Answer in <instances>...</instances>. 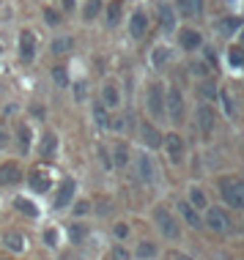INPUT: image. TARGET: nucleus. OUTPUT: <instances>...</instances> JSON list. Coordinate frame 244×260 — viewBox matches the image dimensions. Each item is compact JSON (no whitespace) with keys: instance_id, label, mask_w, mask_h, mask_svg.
<instances>
[{"instance_id":"obj_1","label":"nucleus","mask_w":244,"mask_h":260,"mask_svg":"<svg viewBox=\"0 0 244 260\" xmlns=\"http://www.w3.org/2000/svg\"><path fill=\"white\" fill-rule=\"evenodd\" d=\"M220 194H222L228 208L244 211V181L241 178H233V175L220 178Z\"/></svg>"},{"instance_id":"obj_2","label":"nucleus","mask_w":244,"mask_h":260,"mask_svg":"<svg viewBox=\"0 0 244 260\" xmlns=\"http://www.w3.org/2000/svg\"><path fill=\"white\" fill-rule=\"evenodd\" d=\"M154 224L159 228V233H162L167 241H178L181 238V222L176 219V214H170L165 206L154 208Z\"/></svg>"},{"instance_id":"obj_3","label":"nucleus","mask_w":244,"mask_h":260,"mask_svg":"<svg viewBox=\"0 0 244 260\" xmlns=\"http://www.w3.org/2000/svg\"><path fill=\"white\" fill-rule=\"evenodd\" d=\"M145 110L151 118H165V85L162 82H151L145 88Z\"/></svg>"},{"instance_id":"obj_4","label":"nucleus","mask_w":244,"mask_h":260,"mask_svg":"<svg viewBox=\"0 0 244 260\" xmlns=\"http://www.w3.org/2000/svg\"><path fill=\"white\" fill-rule=\"evenodd\" d=\"M195 126H198L200 137H211L214 129H217V115H214V107L206 102H200L195 107Z\"/></svg>"},{"instance_id":"obj_5","label":"nucleus","mask_w":244,"mask_h":260,"mask_svg":"<svg viewBox=\"0 0 244 260\" xmlns=\"http://www.w3.org/2000/svg\"><path fill=\"white\" fill-rule=\"evenodd\" d=\"M135 173H137V178L143 181V184H157V178H159V170H157V161H154V156L151 153H145V151H140L135 156Z\"/></svg>"},{"instance_id":"obj_6","label":"nucleus","mask_w":244,"mask_h":260,"mask_svg":"<svg viewBox=\"0 0 244 260\" xmlns=\"http://www.w3.org/2000/svg\"><path fill=\"white\" fill-rule=\"evenodd\" d=\"M162 148L167 153V159H170V165H181L187 156V143L184 137L178 135V132H167V135L162 137Z\"/></svg>"},{"instance_id":"obj_7","label":"nucleus","mask_w":244,"mask_h":260,"mask_svg":"<svg viewBox=\"0 0 244 260\" xmlns=\"http://www.w3.org/2000/svg\"><path fill=\"white\" fill-rule=\"evenodd\" d=\"M165 115H170L173 123H178L184 118V93L176 85L165 88Z\"/></svg>"},{"instance_id":"obj_8","label":"nucleus","mask_w":244,"mask_h":260,"mask_svg":"<svg viewBox=\"0 0 244 260\" xmlns=\"http://www.w3.org/2000/svg\"><path fill=\"white\" fill-rule=\"evenodd\" d=\"M203 224L208 230H214V233H228L231 230V216L225 214V208H220V206H208L206 208V219Z\"/></svg>"},{"instance_id":"obj_9","label":"nucleus","mask_w":244,"mask_h":260,"mask_svg":"<svg viewBox=\"0 0 244 260\" xmlns=\"http://www.w3.org/2000/svg\"><path fill=\"white\" fill-rule=\"evenodd\" d=\"M74 194H77V181L74 178H64L58 186V192H55V208H69L74 203Z\"/></svg>"},{"instance_id":"obj_10","label":"nucleus","mask_w":244,"mask_h":260,"mask_svg":"<svg viewBox=\"0 0 244 260\" xmlns=\"http://www.w3.org/2000/svg\"><path fill=\"white\" fill-rule=\"evenodd\" d=\"M17 47H19V58L30 63L33 58H36V33L33 30H19V39H17Z\"/></svg>"},{"instance_id":"obj_11","label":"nucleus","mask_w":244,"mask_h":260,"mask_svg":"<svg viewBox=\"0 0 244 260\" xmlns=\"http://www.w3.org/2000/svg\"><path fill=\"white\" fill-rule=\"evenodd\" d=\"M22 167L17 165V161H3L0 165V186H14L22 181Z\"/></svg>"},{"instance_id":"obj_12","label":"nucleus","mask_w":244,"mask_h":260,"mask_svg":"<svg viewBox=\"0 0 244 260\" xmlns=\"http://www.w3.org/2000/svg\"><path fill=\"white\" fill-rule=\"evenodd\" d=\"M137 129H140V137H143V143L148 145V148H159L162 145V132H159V126H154L151 121H140L137 123Z\"/></svg>"},{"instance_id":"obj_13","label":"nucleus","mask_w":244,"mask_h":260,"mask_svg":"<svg viewBox=\"0 0 244 260\" xmlns=\"http://www.w3.org/2000/svg\"><path fill=\"white\" fill-rule=\"evenodd\" d=\"M178 44H181L184 52H195V50H200V44H203V36H200L195 27H181L178 30Z\"/></svg>"},{"instance_id":"obj_14","label":"nucleus","mask_w":244,"mask_h":260,"mask_svg":"<svg viewBox=\"0 0 244 260\" xmlns=\"http://www.w3.org/2000/svg\"><path fill=\"white\" fill-rule=\"evenodd\" d=\"M145 33H148V14L137 9V11L129 17V36L140 41V39L145 36Z\"/></svg>"},{"instance_id":"obj_15","label":"nucleus","mask_w":244,"mask_h":260,"mask_svg":"<svg viewBox=\"0 0 244 260\" xmlns=\"http://www.w3.org/2000/svg\"><path fill=\"white\" fill-rule=\"evenodd\" d=\"M178 216H181L178 222L190 224L192 230H200V228H203V219H200V211H198V208H192L187 200H184V203H178Z\"/></svg>"},{"instance_id":"obj_16","label":"nucleus","mask_w":244,"mask_h":260,"mask_svg":"<svg viewBox=\"0 0 244 260\" xmlns=\"http://www.w3.org/2000/svg\"><path fill=\"white\" fill-rule=\"evenodd\" d=\"M107 110H118L121 107V88L115 82H104L102 85V99H99Z\"/></svg>"},{"instance_id":"obj_17","label":"nucleus","mask_w":244,"mask_h":260,"mask_svg":"<svg viewBox=\"0 0 244 260\" xmlns=\"http://www.w3.org/2000/svg\"><path fill=\"white\" fill-rule=\"evenodd\" d=\"M3 244H6V249L17 252V255H22V252L27 249V241H25V236L19 233V230H6Z\"/></svg>"},{"instance_id":"obj_18","label":"nucleus","mask_w":244,"mask_h":260,"mask_svg":"<svg viewBox=\"0 0 244 260\" xmlns=\"http://www.w3.org/2000/svg\"><path fill=\"white\" fill-rule=\"evenodd\" d=\"M90 118H94V123H96V129H99V132L110 129V110L104 107L102 102H94V107H90Z\"/></svg>"},{"instance_id":"obj_19","label":"nucleus","mask_w":244,"mask_h":260,"mask_svg":"<svg viewBox=\"0 0 244 260\" xmlns=\"http://www.w3.org/2000/svg\"><path fill=\"white\" fill-rule=\"evenodd\" d=\"M110 165L113 167H127L129 165V145L124 143V140H118L113 145V151H110Z\"/></svg>"},{"instance_id":"obj_20","label":"nucleus","mask_w":244,"mask_h":260,"mask_svg":"<svg viewBox=\"0 0 244 260\" xmlns=\"http://www.w3.org/2000/svg\"><path fill=\"white\" fill-rule=\"evenodd\" d=\"M27 184H30L33 192L44 194V192H50V175H47L44 170H33L30 175H27Z\"/></svg>"},{"instance_id":"obj_21","label":"nucleus","mask_w":244,"mask_h":260,"mask_svg":"<svg viewBox=\"0 0 244 260\" xmlns=\"http://www.w3.org/2000/svg\"><path fill=\"white\" fill-rule=\"evenodd\" d=\"M121 14H124V0H110V6L104 9V22H107V27H115L121 22Z\"/></svg>"},{"instance_id":"obj_22","label":"nucleus","mask_w":244,"mask_h":260,"mask_svg":"<svg viewBox=\"0 0 244 260\" xmlns=\"http://www.w3.org/2000/svg\"><path fill=\"white\" fill-rule=\"evenodd\" d=\"M55 151H58V135H55V132H47V135L41 137L39 153H41V159H52Z\"/></svg>"},{"instance_id":"obj_23","label":"nucleus","mask_w":244,"mask_h":260,"mask_svg":"<svg viewBox=\"0 0 244 260\" xmlns=\"http://www.w3.org/2000/svg\"><path fill=\"white\" fill-rule=\"evenodd\" d=\"M157 11H159V22H162L165 30H173V27H176V11H173L167 3H159Z\"/></svg>"},{"instance_id":"obj_24","label":"nucleus","mask_w":244,"mask_h":260,"mask_svg":"<svg viewBox=\"0 0 244 260\" xmlns=\"http://www.w3.org/2000/svg\"><path fill=\"white\" fill-rule=\"evenodd\" d=\"M17 143H19V151L27 153V148H30V143H33V129L27 123L17 126Z\"/></svg>"},{"instance_id":"obj_25","label":"nucleus","mask_w":244,"mask_h":260,"mask_svg":"<svg viewBox=\"0 0 244 260\" xmlns=\"http://www.w3.org/2000/svg\"><path fill=\"white\" fill-rule=\"evenodd\" d=\"M187 198H190L187 203H190L192 208H198V211L208 208V198H206V192H203V189H200V186H192V189H190V194H187Z\"/></svg>"},{"instance_id":"obj_26","label":"nucleus","mask_w":244,"mask_h":260,"mask_svg":"<svg viewBox=\"0 0 244 260\" xmlns=\"http://www.w3.org/2000/svg\"><path fill=\"white\" fill-rule=\"evenodd\" d=\"M167 63H170V50H167L165 44L154 47V52H151V66H154V69H165Z\"/></svg>"},{"instance_id":"obj_27","label":"nucleus","mask_w":244,"mask_h":260,"mask_svg":"<svg viewBox=\"0 0 244 260\" xmlns=\"http://www.w3.org/2000/svg\"><path fill=\"white\" fill-rule=\"evenodd\" d=\"M72 47H74V39L72 36H58V39H52L50 52L52 55H66V52H72Z\"/></svg>"},{"instance_id":"obj_28","label":"nucleus","mask_w":244,"mask_h":260,"mask_svg":"<svg viewBox=\"0 0 244 260\" xmlns=\"http://www.w3.org/2000/svg\"><path fill=\"white\" fill-rule=\"evenodd\" d=\"M14 208L19 211V214H27V216H33L36 219L39 216V206L33 200H25V198H14Z\"/></svg>"},{"instance_id":"obj_29","label":"nucleus","mask_w":244,"mask_h":260,"mask_svg":"<svg viewBox=\"0 0 244 260\" xmlns=\"http://www.w3.org/2000/svg\"><path fill=\"white\" fill-rule=\"evenodd\" d=\"M85 238H88V228H85V224H80V222L69 224V241H72V244H82Z\"/></svg>"},{"instance_id":"obj_30","label":"nucleus","mask_w":244,"mask_h":260,"mask_svg":"<svg viewBox=\"0 0 244 260\" xmlns=\"http://www.w3.org/2000/svg\"><path fill=\"white\" fill-rule=\"evenodd\" d=\"M135 255H137V260L157 257V244L154 241H140V244H137V249H135Z\"/></svg>"},{"instance_id":"obj_31","label":"nucleus","mask_w":244,"mask_h":260,"mask_svg":"<svg viewBox=\"0 0 244 260\" xmlns=\"http://www.w3.org/2000/svg\"><path fill=\"white\" fill-rule=\"evenodd\" d=\"M102 11H104L102 0H88V3H85V11H82V19H85V22H94V19L99 17Z\"/></svg>"},{"instance_id":"obj_32","label":"nucleus","mask_w":244,"mask_h":260,"mask_svg":"<svg viewBox=\"0 0 244 260\" xmlns=\"http://www.w3.org/2000/svg\"><path fill=\"white\" fill-rule=\"evenodd\" d=\"M241 27V19L239 17H225V19H220V33H225V36H231L233 30H239Z\"/></svg>"},{"instance_id":"obj_33","label":"nucleus","mask_w":244,"mask_h":260,"mask_svg":"<svg viewBox=\"0 0 244 260\" xmlns=\"http://www.w3.org/2000/svg\"><path fill=\"white\" fill-rule=\"evenodd\" d=\"M110 260H132V252L124 247V244H115V247L110 249Z\"/></svg>"},{"instance_id":"obj_34","label":"nucleus","mask_w":244,"mask_h":260,"mask_svg":"<svg viewBox=\"0 0 244 260\" xmlns=\"http://www.w3.org/2000/svg\"><path fill=\"white\" fill-rule=\"evenodd\" d=\"M52 80L58 82V88H69V74H66L64 66H55L52 69Z\"/></svg>"},{"instance_id":"obj_35","label":"nucleus","mask_w":244,"mask_h":260,"mask_svg":"<svg viewBox=\"0 0 244 260\" xmlns=\"http://www.w3.org/2000/svg\"><path fill=\"white\" fill-rule=\"evenodd\" d=\"M176 9L181 11V17H195V6H192V0H176Z\"/></svg>"},{"instance_id":"obj_36","label":"nucleus","mask_w":244,"mask_h":260,"mask_svg":"<svg viewBox=\"0 0 244 260\" xmlns=\"http://www.w3.org/2000/svg\"><path fill=\"white\" fill-rule=\"evenodd\" d=\"M217 96H220V102H222V107H225L228 115H236V110H233V102H231V96H228V90H217Z\"/></svg>"},{"instance_id":"obj_37","label":"nucleus","mask_w":244,"mask_h":260,"mask_svg":"<svg viewBox=\"0 0 244 260\" xmlns=\"http://www.w3.org/2000/svg\"><path fill=\"white\" fill-rule=\"evenodd\" d=\"M228 60H231L233 69H241L244 66V50H231L228 52Z\"/></svg>"},{"instance_id":"obj_38","label":"nucleus","mask_w":244,"mask_h":260,"mask_svg":"<svg viewBox=\"0 0 244 260\" xmlns=\"http://www.w3.org/2000/svg\"><path fill=\"white\" fill-rule=\"evenodd\" d=\"M44 22L50 25V27H55V25H60V14L55 11V9H50V6H47V9H44Z\"/></svg>"},{"instance_id":"obj_39","label":"nucleus","mask_w":244,"mask_h":260,"mask_svg":"<svg viewBox=\"0 0 244 260\" xmlns=\"http://www.w3.org/2000/svg\"><path fill=\"white\" fill-rule=\"evenodd\" d=\"M44 244H47V247H58V230H55V228H47L44 230Z\"/></svg>"},{"instance_id":"obj_40","label":"nucleus","mask_w":244,"mask_h":260,"mask_svg":"<svg viewBox=\"0 0 244 260\" xmlns=\"http://www.w3.org/2000/svg\"><path fill=\"white\" fill-rule=\"evenodd\" d=\"M9 140H11L9 129H6V123H0V151H6V145H9Z\"/></svg>"},{"instance_id":"obj_41","label":"nucleus","mask_w":244,"mask_h":260,"mask_svg":"<svg viewBox=\"0 0 244 260\" xmlns=\"http://www.w3.org/2000/svg\"><path fill=\"white\" fill-rule=\"evenodd\" d=\"M200 93H206V96H217V88H214V82H200Z\"/></svg>"},{"instance_id":"obj_42","label":"nucleus","mask_w":244,"mask_h":260,"mask_svg":"<svg viewBox=\"0 0 244 260\" xmlns=\"http://www.w3.org/2000/svg\"><path fill=\"white\" fill-rule=\"evenodd\" d=\"M192 6H195V14H203V6H206V0H192Z\"/></svg>"},{"instance_id":"obj_43","label":"nucleus","mask_w":244,"mask_h":260,"mask_svg":"<svg viewBox=\"0 0 244 260\" xmlns=\"http://www.w3.org/2000/svg\"><path fill=\"white\" fill-rule=\"evenodd\" d=\"M115 236H118V238L127 236V224H115Z\"/></svg>"},{"instance_id":"obj_44","label":"nucleus","mask_w":244,"mask_h":260,"mask_svg":"<svg viewBox=\"0 0 244 260\" xmlns=\"http://www.w3.org/2000/svg\"><path fill=\"white\" fill-rule=\"evenodd\" d=\"M195 72H198V74H208V69H206V63H195Z\"/></svg>"},{"instance_id":"obj_45","label":"nucleus","mask_w":244,"mask_h":260,"mask_svg":"<svg viewBox=\"0 0 244 260\" xmlns=\"http://www.w3.org/2000/svg\"><path fill=\"white\" fill-rule=\"evenodd\" d=\"M60 6H64V11H72L77 3H74V0H60Z\"/></svg>"},{"instance_id":"obj_46","label":"nucleus","mask_w":244,"mask_h":260,"mask_svg":"<svg viewBox=\"0 0 244 260\" xmlns=\"http://www.w3.org/2000/svg\"><path fill=\"white\" fill-rule=\"evenodd\" d=\"M241 47H244V30H241Z\"/></svg>"},{"instance_id":"obj_47","label":"nucleus","mask_w":244,"mask_h":260,"mask_svg":"<svg viewBox=\"0 0 244 260\" xmlns=\"http://www.w3.org/2000/svg\"><path fill=\"white\" fill-rule=\"evenodd\" d=\"M241 143H244V137H241Z\"/></svg>"}]
</instances>
